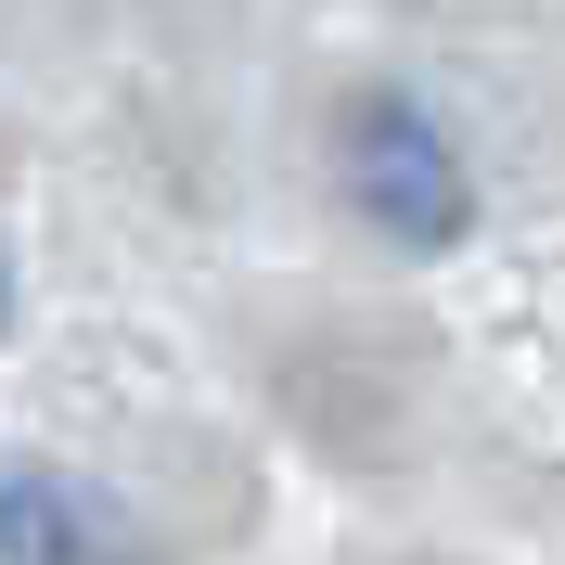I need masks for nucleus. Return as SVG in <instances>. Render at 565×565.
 Listing matches in <instances>:
<instances>
[{
    "instance_id": "f257e3e1",
    "label": "nucleus",
    "mask_w": 565,
    "mask_h": 565,
    "mask_svg": "<svg viewBox=\"0 0 565 565\" xmlns=\"http://www.w3.org/2000/svg\"><path fill=\"white\" fill-rule=\"evenodd\" d=\"M334 193H348L360 232H386V245L437 257L476 232V180H462L450 129L424 104H348V129H334Z\"/></svg>"
},
{
    "instance_id": "f03ea898",
    "label": "nucleus",
    "mask_w": 565,
    "mask_h": 565,
    "mask_svg": "<svg viewBox=\"0 0 565 565\" xmlns=\"http://www.w3.org/2000/svg\"><path fill=\"white\" fill-rule=\"evenodd\" d=\"M0 565H154V540L52 462H0Z\"/></svg>"
},
{
    "instance_id": "7ed1b4c3",
    "label": "nucleus",
    "mask_w": 565,
    "mask_h": 565,
    "mask_svg": "<svg viewBox=\"0 0 565 565\" xmlns=\"http://www.w3.org/2000/svg\"><path fill=\"white\" fill-rule=\"evenodd\" d=\"M0 309H13V270H0Z\"/></svg>"
}]
</instances>
